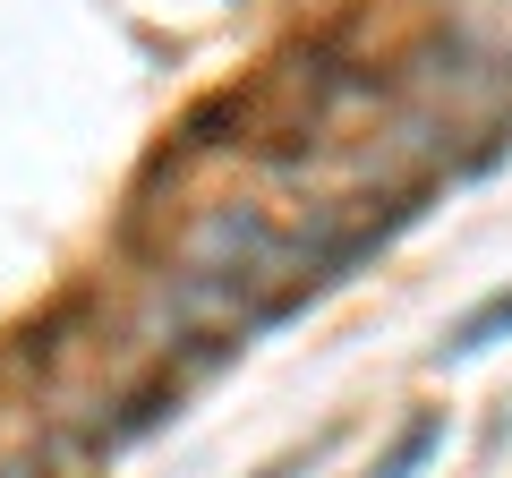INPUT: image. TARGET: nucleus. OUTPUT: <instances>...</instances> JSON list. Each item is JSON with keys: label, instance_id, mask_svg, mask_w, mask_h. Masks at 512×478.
Instances as JSON below:
<instances>
[{"label": "nucleus", "instance_id": "nucleus-3", "mask_svg": "<svg viewBox=\"0 0 512 478\" xmlns=\"http://www.w3.org/2000/svg\"><path fill=\"white\" fill-rule=\"evenodd\" d=\"M487 444H512V410H504V419H495V427H487Z\"/></svg>", "mask_w": 512, "mask_h": 478}, {"label": "nucleus", "instance_id": "nucleus-1", "mask_svg": "<svg viewBox=\"0 0 512 478\" xmlns=\"http://www.w3.org/2000/svg\"><path fill=\"white\" fill-rule=\"evenodd\" d=\"M495 342H512V282H504V291H487V299H478V308L461 316L453 333H444L436 368H444V359H478V350H495Z\"/></svg>", "mask_w": 512, "mask_h": 478}, {"label": "nucleus", "instance_id": "nucleus-4", "mask_svg": "<svg viewBox=\"0 0 512 478\" xmlns=\"http://www.w3.org/2000/svg\"><path fill=\"white\" fill-rule=\"evenodd\" d=\"M256 478H291V461H274V470H256Z\"/></svg>", "mask_w": 512, "mask_h": 478}, {"label": "nucleus", "instance_id": "nucleus-2", "mask_svg": "<svg viewBox=\"0 0 512 478\" xmlns=\"http://www.w3.org/2000/svg\"><path fill=\"white\" fill-rule=\"evenodd\" d=\"M436 453H444V419H410L402 436H393V453L367 461V478H419Z\"/></svg>", "mask_w": 512, "mask_h": 478}]
</instances>
